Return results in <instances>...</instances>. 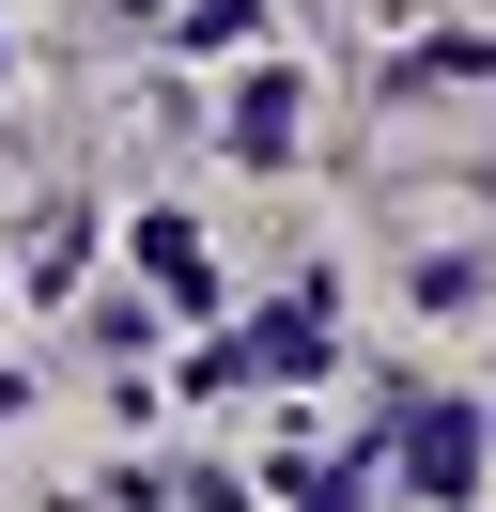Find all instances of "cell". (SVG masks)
Wrapping results in <instances>:
<instances>
[{
	"label": "cell",
	"mask_w": 496,
	"mask_h": 512,
	"mask_svg": "<svg viewBox=\"0 0 496 512\" xmlns=\"http://www.w3.org/2000/svg\"><path fill=\"white\" fill-rule=\"evenodd\" d=\"M403 481L419 497H481V404H403Z\"/></svg>",
	"instance_id": "1"
},
{
	"label": "cell",
	"mask_w": 496,
	"mask_h": 512,
	"mask_svg": "<svg viewBox=\"0 0 496 512\" xmlns=\"http://www.w3.org/2000/svg\"><path fill=\"white\" fill-rule=\"evenodd\" d=\"M248 373H326V280H310L295 311H264V326H248Z\"/></svg>",
	"instance_id": "2"
},
{
	"label": "cell",
	"mask_w": 496,
	"mask_h": 512,
	"mask_svg": "<svg viewBox=\"0 0 496 512\" xmlns=\"http://www.w3.org/2000/svg\"><path fill=\"white\" fill-rule=\"evenodd\" d=\"M140 264H155L171 311H202V295H217V264H202V233H186V218H140Z\"/></svg>",
	"instance_id": "3"
},
{
	"label": "cell",
	"mask_w": 496,
	"mask_h": 512,
	"mask_svg": "<svg viewBox=\"0 0 496 512\" xmlns=\"http://www.w3.org/2000/svg\"><path fill=\"white\" fill-rule=\"evenodd\" d=\"M233 156H295V78H248L233 94Z\"/></svg>",
	"instance_id": "4"
},
{
	"label": "cell",
	"mask_w": 496,
	"mask_h": 512,
	"mask_svg": "<svg viewBox=\"0 0 496 512\" xmlns=\"http://www.w3.org/2000/svg\"><path fill=\"white\" fill-rule=\"evenodd\" d=\"M279 497H295V512H357L372 466H279Z\"/></svg>",
	"instance_id": "5"
}]
</instances>
